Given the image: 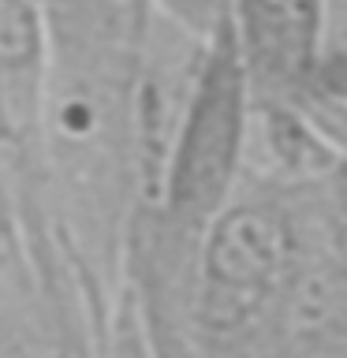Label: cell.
<instances>
[{
    "mask_svg": "<svg viewBox=\"0 0 347 358\" xmlns=\"http://www.w3.org/2000/svg\"><path fill=\"white\" fill-rule=\"evenodd\" d=\"M116 310L49 213L4 194L0 358H108Z\"/></svg>",
    "mask_w": 347,
    "mask_h": 358,
    "instance_id": "6da1fadb",
    "label": "cell"
},
{
    "mask_svg": "<svg viewBox=\"0 0 347 358\" xmlns=\"http://www.w3.org/2000/svg\"><path fill=\"white\" fill-rule=\"evenodd\" d=\"M329 0H224L257 101L299 105L318 90Z\"/></svg>",
    "mask_w": 347,
    "mask_h": 358,
    "instance_id": "7a4b0ae2",
    "label": "cell"
},
{
    "mask_svg": "<svg viewBox=\"0 0 347 358\" xmlns=\"http://www.w3.org/2000/svg\"><path fill=\"white\" fill-rule=\"evenodd\" d=\"M310 105L347 108V0H329L325 8V41H321V75Z\"/></svg>",
    "mask_w": 347,
    "mask_h": 358,
    "instance_id": "277c9868",
    "label": "cell"
},
{
    "mask_svg": "<svg viewBox=\"0 0 347 358\" xmlns=\"http://www.w3.org/2000/svg\"><path fill=\"white\" fill-rule=\"evenodd\" d=\"M49 30L34 0H0V134L4 172L38 168L41 116L49 97Z\"/></svg>",
    "mask_w": 347,
    "mask_h": 358,
    "instance_id": "3957f363",
    "label": "cell"
},
{
    "mask_svg": "<svg viewBox=\"0 0 347 358\" xmlns=\"http://www.w3.org/2000/svg\"><path fill=\"white\" fill-rule=\"evenodd\" d=\"M108 358H161V355H157V347H153V340H150V332H146L142 317H139V310H134V302L127 295H120Z\"/></svg>",
    "mask_w": 347,
    "mask_h": 358,
    "instance_id": "5b68a950",
    "label": "cell"
}]
</instances>
